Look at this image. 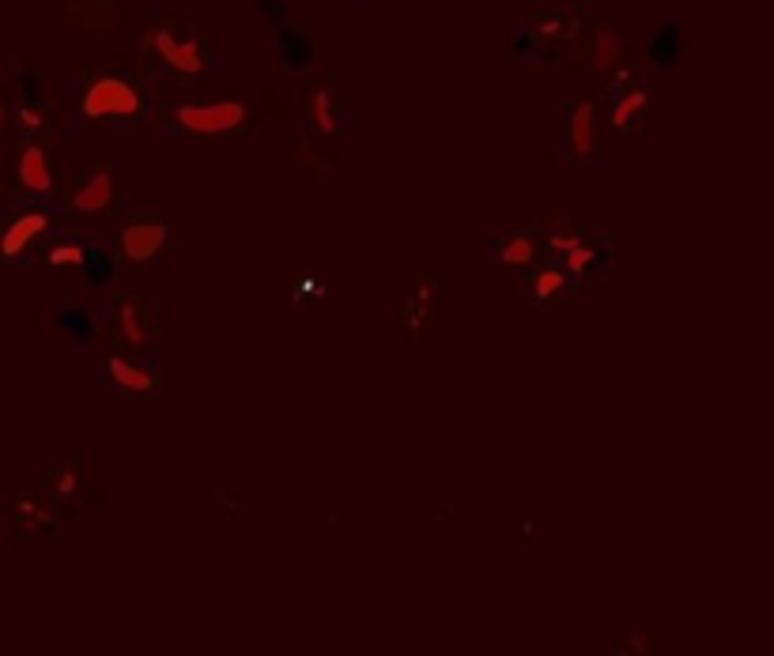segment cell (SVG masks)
Returning a JSON list of instances; mask_svg holds the SVG:
<instances>
[{
	"label": "cell",
	"mask_w": 774,
	"mask_h": 656,
	"mask_svg": "<svg viewBox=\"0 0 774 656\" xmlns=\"http://www.w3.org/2000/svg\"><path fill=\"white\" fill-rule=\"evenodd\" d=\"M152 114V95L133 76H95L80 95V117L95 125H140Z\"/></svg>",
	"instance_id": "cell-1"
},
{
	"label": "cell",
	"mask_w": 774,
	"mask_h": 656,
	"mask_svg": "<svg viewBox=\"0 0 774 656\" xmlns=\"http://www.w3.org/2000/svg\"><path fill=\"white\" fill-rule=\"evenodd\" d=\"M144 45L166 64V69L182 72V76H201V72L216 69V58H212L208 42H201L197 34H190V31H174V27L160 23L144 34Z\"/></svg>",
	"instance_id": "cell-2"
},
{
	"label": "cell",
	"mask_w": 774,
	"mask_h": 656,
	"mask_svg": "<svg viewBox=\"0 0 774 656\" xmlns=\"http://www.w3.org/2000/svg\"><path fill=\"white\" fill-rule=\"evenodd\" d=\"M171 117L182 133L216 136V133H238L249 121V110L242 102H179L171 110Z\"/></svg>",
	"instance_id": "cell-3"
},
{
	"label": "cell",
	"mask_w": 774,
	"mask_h": 656,
	"mask_svg": "<svg viewBox=\"0 0 774 656\" xmlns=\"http://www.w3.org/2000/svg\"><path fill=\"white\" fill-rule=\"evenodd\" d=\"M563 155L578 166H593L601 158V129H597L593 102H574L563 114Z\"/></svg>",
	"instance_id": "cell-4"
},
{
	"label": "cell",
	"mask_w": 774,
	"mask_h": 656,
	"mask_svg": "<svg viewBox=\"0 0 774 656\" xmlns=\"http://www.w3.org/2000/svg\"><path fill=\"white\" fill-rule=\"evenodd\" d=\"M268 53L276 58L279 69L287 72H310L318 64V45H314L310 31L298 23H279L268 34Z\"/></svg>",
	"instance_id": "cell-5"
},
{
	"label": "cell",
	"mask_w": 774,
	"mask_h": 656,
	"mask_svg": "<svg viewBox=\"0 0 774 656\" xmlns=\"http://www.w3.org/2000/svg\"><path fill=\"white\" fill-rule=\"evenodd\" d=\"M642 114H646V88L628 69L615 72L612 83V129L615 133H639Z\"/></svg>",
	"instance_id": "cell-6"
},
{
	"label": "cell",
	"mask_w": 774,
	"mask_h": 656,
	"mask_svg": "<svg viewBox=\"0 0 774 656\" xmlns=\"http://www.w3.org/2000/svg\"><path fill=\"white\" fill-rule=\"evenodd\" d=\"M166 242H171V227L163 219H133L121 227V257L133 265H147L160 257Z\"/></svg>",
	"instance_id": "cell-7"
},
{
	"label": "cell",
	"mask_w": 774,
	"mask_h": 656,
	"mask_svg": "<svg viewBox=\"0 0 774 656\" xmlns=\"http://www.w3.org/2000/svg\"><path fill=\"white\" fill-rule=\"evenodd\" d=\"M114 193H118V177L114 171H91L88 177H80L77 189H72L69 204L77 208L80 215H102L114 204Z\"/></svg>",
	"instance_id": "cell-8"
},
{
	"label": "cell",
	"mask_w": 774,
	"mask_h": 656,
	"mask_svg": "<svg viewBox=\"0 0 774 656\" xmlns=\"http://www.w3.org/2000/svg\"><path fill=\"white\" fill-rule=\"evenodd\" d=\"M16 182L23 185L27 193L45 196L53 189V166H50V152L42 144H27L20 147V158H16Z\"/></svg>",
	"instance_id": "cell-9"
},
{
	"label": "cell",
	"mask_w": 774,
	"mask_h": 656,
	"mask_svg": "<svg viewBox=\"0 0 774 656\" xmlns=\"http://www.w3.org/2000/svg\"><path fill=\"white\" fill-rule=\"evenodd\" d=\"M45 230H50V215H45V212H23V215H16V219L8 223L4 238H0V253H4L8 260L23 257V253L31 249Z\"/></svg>",
	"instance_id": "cell-10"
},
{
	"label": "cell",
	"mask_w": 774,
	"mask_h": 656,
	"mask_svg": "<svg viewBox=\"0 0 774 656\" xmlns=\"http://www.w3.org/2000/svg\"><path fill=\"white\" fill-rule=\"evenodd\" d=\"M114 325H118L121 340L133 344V348H144V344L152 340V317H147L144 298H136V295H121L118 298Z\"/></svg>",
	"instance_id": "cell-11"
},
{
	"label": "cell",
	"mask_w": 774,
	"mask_h": 656,
	"mask_svg": "<svg viewBox=\"0 0 774 656\" xmlns=\"http://www.w3.org/2000/svg\"><path fill=\"white\" fill-rule=\"evenodd\" d=\"M646 61L661 72H673L680 64V20H676V12H669L665 20H658V27L650 31Z\"/></svg>",
	"instance_id": "cell-12"
},
{
	"label": "cell",
	"mask_w": 774,
	"mask_h": 656,
	"mask_svg": "<svg viewBox=\"0 0 774 656\" xmlns=\"http://www.w3.org/2000/svg\"><path fill=\"white\" fill-rule=\"evenodd\" d=\"M306 110H310V121L318 133H344V125L352 121L348 106H344V99L337 95L333 88H314L310 99H306Z\"/></svg>",
	"instance_id": "cell-13"
},
{
	"label": "cell",
	"mask_w": 774,
	"mask_h": 656,
	"mask_svg": "<svg viewBox=\"0 0 774 656\" xmlns=\"http://www.w3.org/2000/svg\"><path fill=\"white\" fill-rule=\"evenodd\" d=\"M106 381L121 392H155L160 389V370L147 367V362H133V359H110L106 367Z\"/></svg>",
	"instance_id": "cell-14"
},
{
	"label": "cell",
	"mask_w": 774,
	"mask_h": 656,
	"mask_svg": "<svg viewBox=\"0 0 774 656\" xmlns=\"http://www.w3.org/2000/svg\"><path fill=\"white\" fill-rule=\"evenodd\" d=\"M533 31L540 34V42H567L582 31V16L574 8H552V12L537 16Z\"/></svg>",
	"instance_id": "cell-15"
},
{
	"label": "cell",
	"mask_w": 774,
	"mask_h": 656,
	"mask_svg": "<svg viewBox=\"0 0 774 656\" xmlns=\"http://www.w3.org/2000/svg\"><path fill=\"white\" fill-rule=\"evenodd\" d=\"M491 253H496V260H502V265L526 268V265H533V257H537V238L533 234H510V238L496 242Z\"/></svg>",
	"instance_id": "cell-16"
},
{
	"label": "cell",
	"mask_w": 774,
	"mask_h": 656,
	"mask_svg": "<svg viewBox=\"0 0 774 656\" xmlns=\"http://www.w3.org/2000/svg\"><path fill=\"white\" fill-rule=\"evenodd\" d=\"M567 284H571V276H567L563 265H544V268H537L533 276L526 279L529 295H533L537 303H548V298H556L559 290H567Z\"/></svg>",
	"instance_id": "cell-17"
},
{
	"label": "cell",
	"mask_w": 774,
	"mask_h": 656,
	"mask_svg": "<svg viewBox=\"0 0 774 656\" xmlns=\"http://www.w3.org/2000/svg\"><path fill=\"white\" fill-rule=\"evenodd\" d=\"M58 325L69 332V340L77 344V348L95 340V317H91V309H83V306H64L58 314Z\"/></svg>",
	"instance_id": "cell-18"
},
{
	"label": "cell",
	"mask_w": 774,
	"mask_h": 656,
	"mask_svg": "<svg viewBox=\"0 0 774 656\" xmlns=\"http://www.w3.org/2000/svg\"><path fill=\"white\" fill-rule=\"evenodd\" d=\"M620 53H623V45H620V39H615V31L601 27V31L593 34V45H590V64L597 72H612L615 64H620Z\"/></svg>",
	"instance_id": "cell-19"
},
{
	"label": "cell",
	"mask_w": 774,
	"mask_h": 656,
	"mask_svg": "<svg viewBox=\"0 0 774 656\" xmlns=\"http://www.w3.org/2000/svg\"><path fill=\"white\" fill-rule=\"evenodd\" d=\"M45 260H50L53 268H83L88 246H80V242H58V246L45 253Z\"/></svg>",
	"instance_id": "cell-20"
},
{
	"label": "cell",
	"mask_w": 774,
	"mask_h": 656,
	"mask_svg": "<svg viewBox=\"0 0 774 656\" xmlns=\"http://www.w3.org/2000/svg\"><path fill=\"white\" fill-rule=\"evenodd\" d=\"M114 260L106 257V253H88V260H83V276H88L91 287H106L114 284Z\"/></svg>",
	"instance_id": "cell-21"
},
{
	"label": "cell",
	"mask_w": 774,
	"mask_h": 656,
	"mask_svg": "<svg viewBox=\"0 0 774 656\" xmlns=\"http://www.w3.org/2000/svg\"><path fill=\"white\" fill-rule=\"evenodd\" d=\"M597 260V246H585V242H578L574 249H567L563 257H559V265L567 268V276H582V271H590Z\"/></svg>",
	"instance_id": "cell-22"
},
{
	"label": "cell",
	"mask_w": 774,
	"mask_h": 656,
	"mask_svg": "<svg viewBox=\"0 0 774 656\" xmlns=\"http://www.w3.org/2000/svg\"><path fill=\"white\" fill-rule=\"evenodd\" d=\"M45 129V110L42 102H23L20 99V133L23 136H39Z\"/></svg>",
	"instance_id": "cell-23"
},
{
	"label": "cell",
	"mask_w": 774,
	"mask_h": 656,
	"mask_svg": "<svg viewBox=\"0 0 774 656\" xmlns=\"http://www.w3.org/2000/svg\"><path fill=\"white\" fill-rule=\"evenodd\" d=\"M249 4L257 8V16L265 20L268 27H279V23H287V0H249Z\"/></svg>",
	"instance_id": "cell-24"
},
{
	"label": "cell",
	"mask_w": 774,
	"mask_h": 656,
	"mask_svg": "<svg viewBox=\"0 0 774 656\" xmlns=\"http://www.w3.org/2000/svg\"><path fill=\"white\" fill-rule=\"evenodd\" d=\"M548 242H552V253H556V257H563V253L567 249H574L578 246V242H582V234H578L574 227H552V234H548Z\"/></svg>",
	"instance_id": "cell-25"
},
{
	"label": "cell",
	"mask_w": 774,
	"mask_h": 656,
	"mask_svg": "<svg viewBox=\"0 0 774 656\" xmlns=\"http://www.w3.org/2000/svg\"><path fill=\"white\" fill-rule=\"evenodd\" d=\"M318 295H322V290H318V287H314V284H310V279H306V284H303V287H298V290H295V303H303V298H318Z\"/></svg>",
	"instance_id": "cell-26"
},
{
	"label": "cell",
	"mask_w": 774,
	"mask_h": 656,
	"mask_svg": "<svg viewBox=\"0 0 774 656\" xmlns=\"http://www.w3.org/2000/svg\"><path fill=\"white\" fill-rule=\"evenodd\" d=\"M4 117H8V106L0 102V129H4Z\"/></svg>",
	"instance_id": "cell-27"
}]
</instances>
